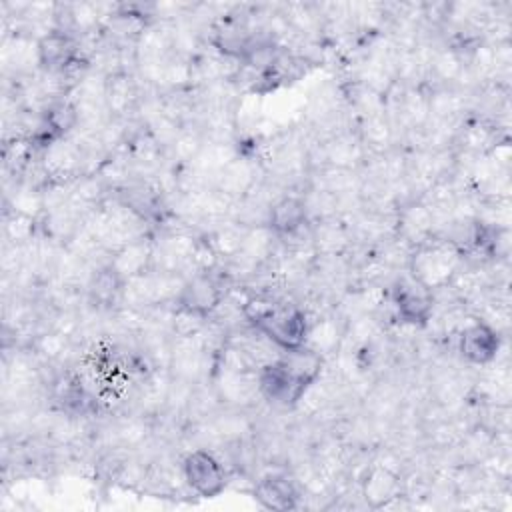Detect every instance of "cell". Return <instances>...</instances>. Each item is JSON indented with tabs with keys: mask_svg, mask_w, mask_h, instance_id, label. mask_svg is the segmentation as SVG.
<instances>
[{
	"mask_svg": "<svg viewBox=\"0 0 512 512\" xmlns=\"http://www.w3.org/2000/svg\"><path fill=\"white\" fill-rule=\"evenodd\" d=\"M234 288L232 278L222 268V264L214 270L194 272L184 278L178 294L174 296L172 306L186 314H192L202 320H210L216 310L226 300L228 292Z\"/></svg>",
	"mask_w": 512,
	"mask_h": 512,
	"instance_id": "6da1fadb",
	"label": "cell"
},
{
	"mask_svg": "<svg viewBox=\"0 0 512 512\" xmlns=\"http://www.w3.org/2000/svg\"><path fill=\"white\" fill-rule=\"evenodd\" d=\"M388 306L398 324L426 330L434 316V294L420 284L408 270H400L388 284Z\"/></svg>",
	"mask_w": 512,
	"mask_h": 512,
	"instance_id": "7a4b0ae2",
	"label": "cell"
},
{
	"mask_svg": "<svg viewBox=\"0 0 512 512\" xmlns=\"http://www.w3.org/2000/svg\"><path fill=\"white\" fill-rule=\"evenodd\" d=\"M506 344V334H502L494 324L480 316H470L454 336L456 358L470 368H486L500 358Z\"/></svg>",
	"mask_w": 512,
	"mask_h": 512,
	"instance_id": "3957f363",
	"label": "cell"
},
{
	"mask_svg": "<svg viewBox=\"0 0 512 512\" xmlns=\"http://www.w3.org/2000/svg\"><path fill=\"white\" fill-rule=\"evenodd\" d=\"M180 470L184 486L200 498L220 496L230 482L228 466L224 464L220 454L208 446H196L186 450L180 456Z\"/></svg>",
	"mask_w": 512,
	"mask_h": 512,
	"instance_id": "277c9868",
	"label": "cell"
},
{
	"mask_svg": "<svg viewBox=\"0 0 512 512\" xmlns=\"http://www.w3.org/2000/svg\"><path fill=\"white\" fill-rule=\"evenodd\" d=\"M256 330H260L282 352L294 350L306 346L310 314L296 298L284 294L274 306V310L256 326Z\"/></svg>",
	"mask_w": 512,
	"mask_h": 512,
	"instance_id": "5b68a950",
	"label": "cell"
},
{
	"mask_svg": "<svg viewBox=\"0 0 512 512\" xmlns=\"http://www.w3.org/2000/svg\"><path fill=\"white\" fill-rule=\"evenodd\" d=\"M80 56V38L70 32L50 28L36 38V66L44 74L64 76Z\"/></svg>",
	"mask_w": 512,
	"mask_h": 512,
	"instance_id": "8992f818",
	"label": "cell"
},
{
	"mask_svg": "<svg viewBox=\"0 0 512 512\" xmlns=\"http://www.w3.org/2000/svg\"><path fill=\"white\" fill-rule=\"evenodd\" d=\"M126 278L112 266L110 258L92 266L84 282V302L98 314H112L122 308Z\"/></svg>",
	"mask_w": 512,
	"mask_h": 512,
	"instance_id": "52a82bcc",
	"label": "cell"
},
{
	"mask_svg": "<svg viewBox=\"0 0 512 512\" xmlns=\"http://www.w3.org/2000/svg\"><path fill=\"white\" fill-rule=\"evenodd\" d=\"M360 496L368 508L378 510L406 496V478L400 470L384 462H370L360 476Z\"/></svg>",
	"mask_w": 512,
	"mask_h": 512,
	"instance_id": "ba28073f",
	"label": "cell"
},
{
	"mask_svg": "<svg viewBox=\"0 0 512 512\" xmlns=\"http://www.w3.org/2000/svg\"><path fill=\"white\" fill-rule=\"evenodd\" d=\"M302 496V486L288 470H268L252 484V498L266 510H296L300 508Z\"/></svg>",
	"mask_w": 512,
	"mask_h": 512,
	"instance_id": "9c48e42d",
	"label": "cell"
},
{
	"mask_svg": "<svg viewBox=\"0 0 512 512\" xmlns=\"http://www.w3.org/2000/svg\"><path fill=\"white\" fill-rule=\"evenodd\" d=\"M308 224H310V214H308L304 190H286L268 208L266 226L278 240H286L298 234Z\"/></svg>",
	"mask_w": 512,
	"mask_h": 512,
	"instance_id": "30bf717a",
	"label": "cell"
}]
</instances>
